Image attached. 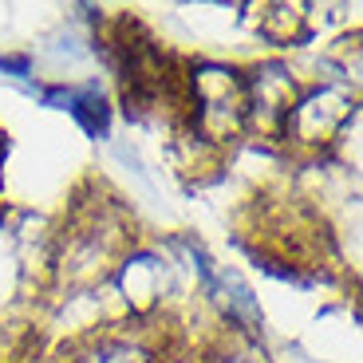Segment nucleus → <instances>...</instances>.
Returning <instances> with one entry per match:
<instances>
[{
    "label": "nucleus",
    "instance_id": "1",
    "mask_svg": "<svg viewBox=\"0 0 363 363\" xmlns=\"http://www.w3.org/2000/svg\"><path fill=\"white\" fill-rule=\"evenodd\" d=\"M67 107H72V115L79 118V123L91 130V135L107 130V107H103V99L95 95V91H79V95H67Z\"/></svg>",
    "mask_w": 363,
    "mask_h": 363
}]
</instances>
